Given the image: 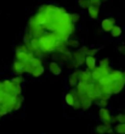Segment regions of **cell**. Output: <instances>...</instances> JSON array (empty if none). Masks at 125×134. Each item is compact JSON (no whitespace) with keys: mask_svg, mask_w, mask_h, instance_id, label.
I'll return each instance as SVG.
<instances>
[{"mask_svg":"<svg viewBox=\"0 0 125 134\" xmlns=\"http://www.w3.org/2000/svg\"><path fill=\"white\" fill-rule=\"evenodd\" d=\"M85 60H86V55L81 51L80 49H76L72 54V60L68 62V67H72L74 70H78L80 66L85 65Z\"/></svg>","mask_w":125,"mask_h":134,"instance_id":"obj_1","label":"cell"},{"mask_svg":"<svg viewBox=\"0 0 125 134\" xmlns=\"http://www.w3.org/2000/svg\"><path fill=\"white\" fill-rule=\"evenodd\" d=\"M111 71H112L111 67H100V66H97L92 72H91V73H92V79H94L95 83H97V82H100L102 78L109 76Z\"/></svg>","mask_w":125,"mask_h":134,"instance_id":"obj_2","label":"cell"},{"mask_svg":"<svg viewBox=\"0 0 125 134\" xmlns=\"http://www.w3.org/2000/svg\"><path fill=\"white\" fill-rule=\"evenodd\" d=\"M98 117H100V120L102 121L104 124L112 126L113 117H112L111 112H109V110H108L107 107H100V110H98Z\"/></svg>","mask_w":125,"mask_h":134,"instance_id":"obj_3","label":"cell"},{"mask_svg":"<svg viewBox=\"0 0 125 134\" xmlns=\"http://www.w3.org/2000/svg\"><path fill=\"white\" fill-rule=\"evenodd\" d=\"M80 72L81 70H74L72 73L69 74V77H68V84H69L70 88H76V85L79 84L80 82Z\"/></svg>","mask_w":125,"mask_h":134,"instance_id":"obj_4","label":"cell"},{"mask_svg":"<svg viewBox=\"0 0 125 134\" xmlns=\"http://www.w3.org/2000/svg\"><path fill=\"white\" fill-rule=\"evenodd\" d=\"M115 26V18L114 17H109V18H104L103 21L101 22V28L102 31L107 33H111V31L113 29V27Z\"/></svg>","mask_w":125,"mask_h":134,"instance_id":"obj_5","label":"cell"},{"mask_svg":"<svg viewBox=\"0 0 125 134\" xmlns=\"http://www.w3.org/2000/svg\"><path fill=\"white\" fill-rule=\"evenodd\" d=\"M125 87V81H119V82H111L109 84V89H111L112 94H119Z\"/></svg>","mask_w":125,"mask_h":134,"instance_id":"obj_6","label":"cell"},{"mask_svg":"<svg viewBox=\"0 0 125 134\" xmlns=\"http://www.w3.org/2000/svg\"><path fill=\"white\" fill-rule=\"evenodd\" d=\"M11 70H12V72H14L16 76H22L23 73H26L25 68H23V62H21V61H18V60H15L14 62H12Z\"/></svg>","mask_w":125,"mask_h":134,"instance_id":"obj_7","label":"cell"},{"mask_svg":"<svg viewBox=\"0 0 125 134\" xmlns=\"http://www.w3.org/2000/svg\"><path fill=\"white\" fill-rule=\"evenodd\" d=\"M47 68H49V71L53 76H59V74L62 73V67L59 66V64L57 61H51V62H49Z\"/></svg>","mask_w":125,"mask_h":134,"instance_id":"obj_8","label":"cell"},{"mask_svg":"<svg viewBox=\"0 0 125 134\" xmlns=\"http://www.w3.org/2000/svg\"><path fill=\"white\" fill-rule=\"evenodd\" d=\"M124 72L123 71H119V70H112L111 73H109V79L112 82H119V81H124V77H123Z\"/></svg>","mask_w":125,"mask_h":134,"instance_id":"obj_9","label":"cell"},{"mask_svg":"<svg viewBox=\"0 0 125 134\" xmlns=\"http://www.w3.org/2000/svg\"><path fill=\"white\" fill-rule=\"evenodd\" d=\"M80 96V102H81V110H87L90 109V106L92 105V100L86 95V94H79Z\"/></svg>","mask_w":125,"mask_h":134,"instance_id":"obj_10","label":"cell"},{"mask_svg":"<svg viewBox=\"0 0 125 134\" xmlns=\"http://www.w3.org/2000/svg\"><path fill=\"white\" fill-rule=\"evenodd\" d=\"M80 82H84V83H95L94 79H92L91 71H89V70L81 71L80 72Z\"/></svg>","mask_w":125,"mask_h":134,"instance_id":"obj_11","label":"cell"},{"mask_svg":"<svg viewBox=\"0 0 125 134\" xmlns=\"http://www.w3.org/2000/svg\"><path fill=\"white\" fill-rule=\"evenodd\" d=\"M85 66H86V70L89 71H92L96 68V59L95 56H86V60H85Z\"/></svg>","mask_w":125,"mask_h":134,"instance_id":"obj_12","label":"cell"},{"mask_svg":"<svg viewBox=\"0 0 125 134\" xmlns=\"http://www.w3.org/2000/svg\"><path fill=\"white\" fill-rule=\"evenodd\" d=\"M87 14L90 16V18L92 20H96L100 15V6H95V5H91L89 9H87Z\"/></svg>","mask_w":125,"mask_h":134,"instance_id":"obj_13","label":"cell"},{"mask_svg":"<svg viewBox=\"0 0 125 134\" xmlns=\"http://www.w3.org/2000/svg\"><path fill=\"white\" fill-rule=\"evenodd\" d=\"M44 72H45V67H44V65H41V66L34 67L31 74L33 76V77L38 78V77H40V76H43V74H44Z\"/></svg>","mask_w":125,"mask_h":134,"instance_id":"obj_14","label":"cell"},{"mask_svg":"<svg viewBox=\"0 0 125 134\" xmlns=\"http://www.w3.org/2000/svg\"><path fill=\"white\" fill-rule=\"evenodd\" d=\"M109 128H112V126L101 123V124H98V126H96V133L97 134H107V131Z\"/></svg>","mask_w":125,"mask_h":134,"instance_id":"obj_15","label":"cell"},{"mask_svg":"<svg viewBox=\"0 0 125 134\" xmlns=\"http://www.w3.org/2000/svg\"><path fill=\"white\" fill-rule=\"evenodd\" d=\"M123 34V29L122 27H119V26L115 25L114 27H113V29L111 31V37L112 38H119V37H122Z\"/></svg>","mask_w":125,"mask_h":134,"instance_id":"obj_16","label":"cell"},{"mask_svg":"<svg viewBox=\"0 0 125 134\" xmlns=\"http://www.w3.org/2000/svg\"><path fill=\"white\" fill-rule=\"evenodd\" d=\"M74 100H75V98H74V95H73V93L70 92H68L66 94V96H64V101H66V104L68 106H70V107H73V105H74Z\"/></svg>","mask_w":125,"mask_h":134,"instance_id":"obj_17","label":"cell"},{"mask_svg":"<svg viewBox=\"0 0 125 134\" xmlns=\"http://www.w3.org/2000/svg\"><path fill=\"white\" fill-rule=\"evenodd\" d=\"M66 45L67 48L69 49V48H74V49H78L80 46V43L79 40H76V39H73V38H69L68 40L66 42Z\"/></svg>","mask_w":125,"mask_h":134,"instance_id":"obj_18","label":"cell"},{"mask_svg":"<svg viewBox=\"0 0 125 134\" xmlns=\"http://www.w3.org/2000/svg\"><path fill=\"white\" fill-rule=\"evenodd\" d=\"M15 53H29V49H28L27 44L21 43V44H18V45L15 48Z\"/></svg>","mask_w":125,"mask_h":134,"instance_id":"obj_19","label":"cell"},{"mask_svg":"<svg viewBox=\"0 0 125 134\" xmlns=\"http://www.w3.org/2000/svg\"><path fill=\"white\" fill-rule=\"evenodd\" d=\"M11 82H12L15 85H22L25 83V77H23V76H15V77L11 79Z\"/></svg>","mask_w":125,"mask_h":134,"instance_id":"obj_20","label":"cell"},{"mask_svg":"<svg viewBox=\"0 0 125 134\" xmlns=\"http://www.w3.org/2000/svg\"><path fill=\"white\" fill-rule=\"evenodd\" d=\"M114 131L117 134H125V123H118L114 126Z\"/></svg>","mask_w":125,"mask_h":134,"instance_id":"obj_21","label":"cell"},{"mask_svg":"<svg viewBox=\"0 0 125 134\" xmlns=\"http://www.w3.org/2000/svg\"><path fill=\"white\" fill-rule=\"evenodd\" d=\"M23 100H25V98H23V95H18L16 96V104H15V111H17V110L21 109L22 104H23Z\"/></svg>","mask_w":125,"mask_h":134,"instance_id":"obj_22","label":"cell"},{"mask_svg":"<svg viewBox=\"0 0 125 134\" xmlns=\"http://www.w3.org/2000/svg\"><path fill=\"white\" fill-rule=\"evenodd\" d=\"M78 4L81 9H89L91 6V0H78Z\"/></svg>","mask_w":125,"mask_h":134,"instance_id":"obj_23","label":"cell"},{"mask_svg":"<svg viewBox=\"0 0 125 134\" xmlns=\"http://www.w3.org/2000/svg\"><path fill=\"white\" fill-rule=\"evenodd\" d=\"M113 122L118 123H125V113H118L115 117H113Z\"/></svg>","mask_w":125,"mask_h":134,"instance_id":"obj_24","label":"cell"},{"mask_svg":"<svg viewBox=\"0 0 125 134\" xmlns=\"http://www.w3.org/2000/svg\"><path fill=\"white\" fill-rule=\"evenodd\" d=\"M111 82H112V81H111V79H109V77H108V76H107V77L102 78V79H101L100 82H97V83L101 85V87H107V85H109V84H111Z\"/></svg>","mask_w":125,"mask_h":134,"instance_id":"obj_25","label":"cell"},{"mask_svg":"<svg viewBox=\"0 0 125 134\" xmlns=\"http://www.w3.org/2000/svg\"><path fill=\"white\" fill-rule=\"evenodd\" d=\"M32 66L33 67H38V66H41L43 65V59H40V57H37L35 56L33 60H32Z\"/></svg>","mask_w":125,"mask_h":134,"instance_id":"obj_26","label":"cell"},{"mask_svg":"<svg viewBox=\"0 0 125 134\" xmlns=\"http://www.w3.org/2000/svg\"><path fill=\"white\" fill-rule=\"evenodd\" d=\"M95 102H96L100 107H107V105H108V100H103V99H97Z\"/></svg>","mask_w":125,"mask_h":134,"instance_id":"obj_27","label":"cell"},{"mask_svg":"<svg viewBox=\"0 0 125 134\" xmlns=\"http://www.w3.org/2000/svg\"><path fill=\"white\" fill-rule=\"evenodd\" d=\"M101 50V48H95V49H89V51H87V55L86 56H95L96 54L98 53Z\"/></svg>","mask_w":125,"mask_h":134,"instance_id":"obj_28","label":"cell"},{"mask_svg":"<svg viewBox=\"0 0 125 134\" xmlns=\"http://www.w3.org/2000/svg\"><path fill=\"white\" fill-rule=\"evenodd\" d=\"M100 67H109V59L104 57V59L100 60Z\"/></svg>","mask_w":125,"mask_h":134,"instance_id":"obj_29","label":"cell"},{"mask_svg":"<svg viewBox=\"0 0 125 134\" xmlns=\"http://www.w3.org/2000/svg\"><path fill=\"white\" fill-rule=\"evenodd\" d=\"M70 17H72V21H73V23L75 25L76 22H79L80 21V15L79 14H70Z\"/></svg>","mask_w":125,"mask_h":134,"instance_id":"obj_30","label":"cell"},{"mask_svg":"<svg viewBox=\"0 0 125 134\" xmlns=\"http://www.w3.org/2000/svg\"><path fill=\"white\" fill-rule=\"evenodd\" d=\"M7 110L5 109V107H4V106H1L0 105V117H3V116H6L7 115Z\"/></svg>","mask_w":125,"mask_h":134,"instance_id":"obj_31","label":"cell"},{"mask_svg":"<svg viewBox=\"0 0 125 134\" xmlns=\"http://www.w3.org/2000/svg\"><path fill=\"white\" fill-rule=\"evenodd\" d=\"M118 50H119V53H122L123 55H125V44H122V45H119V46H118Z\"/></svg>","mask_w":125,"mask_h":134,"instance_id":"obj_32","label":"cell"},{"mask_svg":"<svg viewBox=\"0 0 125 134\" xmlns=\"http://www.w3.org/2000/svg\"><path fill=\"white\" fill-rule=\"evenodd\" d=\"M115 133V131H114V128H109L107 131V134H114Z\"/></svg>","mask_w":125,"mask_h":134,"instance_id":"obj_33","label":"cell"},{"mask_svg":"<svg viewBox=\"0 0 125 134\" xmlns=\"http://www.w3.org/2000/svg\"><path fill=\"white\" fill-rule=\"evenodd\" d=\"M123 77H124V81H125V71H124V74H123Z\"/></svg>","mask_w":125,"mask_h":134,"instance_id":"obj_34","label":"cell"}]
</instances>
